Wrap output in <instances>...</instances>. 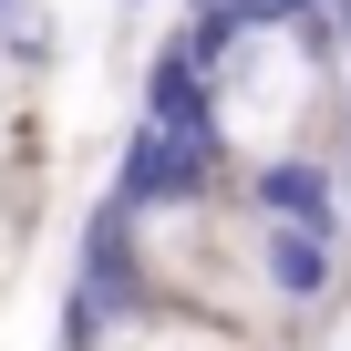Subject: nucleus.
I'll use <instances>...</instances> for the list:
<instances>
[{
    "mask_svg": "<svg viewBox=\"0 0 351 351\" xmlns=\"http://www.w3.org/2000/svg\"><path fill=\"white\" fill-rule=\"evenodd\" d=\"M228 145L217 134H165V124H134L124 134V165H114V207L124 217H165V207H197L217 186Z\"/></svg>",
    "mask_w": 351,
    "mask_h": 351,
    "instance_id": "nucleus-1",
    "label": "nucleus"
},
{
    "mask_svg": "<svg viewBox=\"0 0 351 351\" xmlns=\"http://www.w3.org/2000/svg\"><path fill=\"white\" fill-rule=\"evenodd\" d=\"M248 197L269 207V228H310V238H341V176L320 155H269L248 176Z\"/></svg>",
    "mask_w": 351,
    "mask_h": 351,
    "instance_id": "nucleus-2",
    "label": "nucleus"
},
{
    "mask_svg": "<svg viewBox=\"0 0 351 351\" xmlns=\"http://www.w3.org/2000/svg\"><path fill=\"white\" fill-rule=\"evenodd\" d=\"M145 124H165V134H217V83H207V62L186 42H155V62H145Z\"/></svg>",
    "mask_w": 351,
    "mask_h": 351,
    "instance_id": "nucleus-3",
    "label": "nucleus"
},
{
    "mask_svg": "<svg viewBox=\"0 0 351 351\" xmlns=\"http://www.w3.org/2000/svg\"><path fill=\"white\" fill-rule=\"evenodd\" d=\"M258 279H269L279 300H320V289L341 279V238H310V228H269V238H258Z\"/></svg>",
    "mask_w": 351,
    "mask_h": 351,
    "instance_id": "nucleus-4",
    "label": "nucleus"
},
{
    "mask_svg": "<svg viewBox=\"0 0 351 351\" xmlns=\"http://www.w3.org/2000/svg\"><path fill=\"white\" fill-rule=\"evenodd\" d=\"M300 11H320V0H228V21H238V32H289Z\"/></svg>",
    "mask_w": 351,
    "mask_h": 351,
    "instance_id": "nucleus-5",
    "label": "nucleus"
}]
</instances>
